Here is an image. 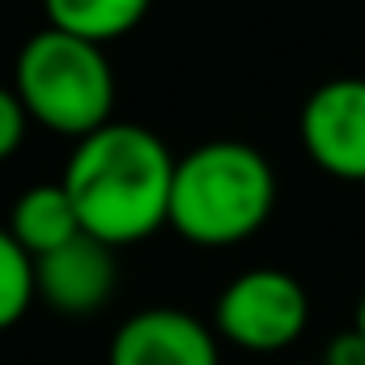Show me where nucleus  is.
<instances>
[{
	"label": "nucleus",
	"instance_id": "obj_1",
	"mask_svg": "<svg viewBox=\"0 0 365 365\" xmlns=\"http://www.w3.org/2000/svg\"><path fill=\"white\" fill-rule=\"evenodd\" d=\"M175 170L179 158L158 132L110 119L73 145L60 182L68 187L86 234L110 247H136L170 225Z\"/></svg>",
	"mask_w": 365,
	"mask_h": 365
},
{
	"label": "nucleus",
	"instance_id": "obj_2",
	"mask_svg": "<svg viewBox=\"0 0 365 365\" xmlns=\"http://www.w3.org/2000/svg\"><path fill=\"white\" fill-rule=\"evenodd\" d=\"M276 208L272 162L247 140H208L179 158L170 230L191 247H238L255 238Z\"/></svg>",
	"mask_w": 365,
	"mask_h": 365
},
{
	"label": "nucleus",
	"instance_id": "obj_3",
	"mask_svg": "<svg viewBox=\"0 0 365 365\" xmlns=\"http://www.w3.org/2000/svg\"><path fill=\"white\" fill-rule=\"evenodd\" d=\"M13 90L30 119L56 136L81 140L115 119V68L106 47L43 26L13 60Z\"/></svg>",
	"mask_w": 365,
	"mask_h": 365
},
{
	"label": "nucleus",
	"instance_id": "obj_4",
	"mask_svg": "<svg viewBox=\"0 0 365 365\" xmlns=\"http://www.w3.org/2000/svg\"><path fill=\"white\" fill-rule=\"evenodd\" d=\"M306 323H310V297L302 280L284 268H247L221 289L212 306L217 336L259 357L284 353L289 344H297Z\"/></svg>",
	"mask_w": 365,
	"mask_h": 365
},
{
	"label": "nucleus",
	"instance_id": "obj_5",
	"mask_svg": "<svg viewBox=\"0 0 365 365\" xmlns=\"http://www.w3.org/2000/svg\"><path fill=\"white\" fill-rule=\"evenodd\" d=\"M297 140L340 182H365V77H331L302 102Z\"/></svg>",
	"mask_w": 365,
	"mask_h": 365
},
{
	"label": "nucleus",
	"instance_id": "obj_6",
	"mask_svg": "<svg viewBox=\"0 0 365 365\" xmlns=\"http://www.w3.org/2000/svg\"><path fill=\"white\" fill-rule=\"evenodd\" d=\"M110 242L93 238V234H77L64 247L47 251L34 259V280H38V297L68 319H90L98 310H106V302L119 289V264H115Z\"/></svg>",
	"mask_w": 365,
	"mask_h": 365
},
{
	"label": "nucleus",
	"instance_id": "obj_7",
	"mask_svg": "<svg viewBox=\"0 0 365 365\" xmlns=\"http://www.w3.org/2000/svg\"><path fill=\"white\" fill-rule=\"evenodd\" d=\"M217 327L175 306H149L119 323L106 365H221Z\"/></svg>",
	"mask_w": 365,
	"mask_h": 365
},
{
	"label": "nucleus",
	"instance_id": "obj_8",
	"mask_svg": "<svg viewBox=\"0 0 365 365\" xmlns=\"http://www.w3.org/2000/svg\"><path fill=\"white\" fill-rule=\"evenodd\" d=\"M9 230L38 259L47 251L64 247L68 238H77L81 234V217H77V204H73L64 182H34V187H26L13 200Z\"/></svg>",
	"mask_w": 365,
	"mask_h": 365
},
{
	"label": "nucleus",
	"instance_id": "obj_9",
	"mask_svg": "<svg viewBox=\"0 0 365 365\" xmlns=\"http://www.w3.org/2000/svg\"><path fill=\"white\" fill-rule=\"evenodd\" d=\"M149 4L153 0H43V13H47V26L106 47L132 34L145 21Z\"/></svg>",
	"mask_w": 365,
	"mask_h": 365
},
{
	"label": "nucleus",
	"instance_id": "obj_10",
	"mask_svg": "<svg viewBox=\"0 0 365 365\" xmlns=\"http://www.w3.org/2000/svg\"><path fill=\"white\" fill-rule=\"evenodd\" d=\"M38 297L34 280V255L13 238L9 225H0V331L26 319V310Z\"/></svg>",
	"mask_w": 365,
	"mask_h": 365
},
{
	"label": "nucleus",
	"instance_id": "obj_11",
	"mask_svg": "<svg viewBox=\"0 0 365 365\" xmlns=\"http://www.w3.org/2000/svg\"><path fill=\"white\" fill-rule=\"evenodd\" d=\"M30 110L17 98L13 86H0V162H9L21 145H26V128H30Z\"/></svg>",
	"mask_w": 365,
	"mask_h": 365
},
{
	"label": "nucleus",
	"instance_id": "obj_12",
	"mask_svg": "<svg viewBox=\"0 0 365 365\" xmlns=\"http://www.w3.org/2000/svg\"><path fill=\"white\" fill-rule=\"evenodd\" d=\"M323 365H365V331L353 323L344 331H336L323 349Z\"/></svg>",
	"mask_w": 365,
	"mask_h": 365
},
{
	"label": "nucleus",
	"instance_id": "obj_13",
	"mask_svg": "<svg viewBox=\"0 0 365 365\" xmlns=\"http://www.w3.org/2000/svg\"><path fill=\"white\" fill-rule=\"evenodd\" d=\"M353 323L365 331V293H361V302H357V319H353Z\"/></svg>",
	"mask_w": 365,
	"mask_h": 365
}]
</instances>
